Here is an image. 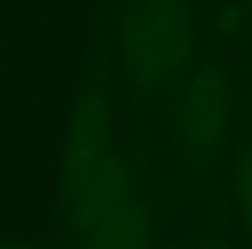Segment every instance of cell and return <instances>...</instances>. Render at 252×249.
<instances>
[{
  "label": "cell",
  "mask_w": 252,
  "mask_h": 249,
  "mask_svg": "<svg viewBox=\"0 0 252 249\" xmlns=\"http://www.w3.org/2000/svg\"><path fill=\"white\" fill-rule=\"evenodd\" d=\"M196 249H231L228 236V204H215L204 222L196 228Z\"/></svg>",
  "instance_id": "7"
},
{
  "label": "cell",
  "mask_w": 252,
  "mask_h": 249,
  "mask_svg": "<svg viewBox=\"0 0 252 249\" xmlns=\"http://www.w3.org/2000/svg\"><path fill=\"white\" fill-rule=\"evenodd\" d=\"M247 5H250V14H252V0H247Z\"/></svg>",
  "instance_id": "11"
},
{
  "label": "cell",
  "mask_w": 252,
  "mask_h": 249,
  "mask_svg": "<svg viewBox=\"0 0 252 249\" xmlns=\"http://www.w3.org/2000/svg\"><path fill=\"white\" fill-rule=\"evenodd\" d=\"M118 56L124 73V102L131 112L134 137L142 112L156 108L166 83L183 75L199 49L190 0H121Z\"/></svg>",
  "instance_id": "1"
},
{
  "label": "cell",
  "mask_w": 252,
  "mask_h": 249,
  "mask_svg": "<svg viewBox=\"0 0 252 249\" xmlns=\"http://www.w3.org/2000/svg\"><path fill=\"white\" fill-rule=\"evenodd\" d=\"M228 123V73L218 43L193 56V70L185 73L166 99L164 132L177 158V177L193 174L212 164L220 153Z\"/></svg>",
  "instance_id": "3"
},
{
  "label": "cell",
  "mask_w": 252,
  "mask_h": 249,
  "mask_svg": "<svg viewBox=\"0 0 252 249\" xmlns=\"http://www.w3.org/2000/svg\"><path fill=\"white\" fill-rule=\"evenodd\" d=\"M113 126V70H110V29L97 27L81 81L73 115L67 123L62 161L57 169V222L70 206L97 182L99 171L116 153L110 139Z\"/></svg>",
  "instance_id": "2"
},
{
  "label": "cell",
  "mask_w": 252,
  "mask_h": 249,
  "mask_svg": "<svg viewBox=\"0 0 252 249\" xmlns=\"http://www.w3.org/2000/svg\"><path fill=\"white\" fill-rule=\"evenodd\" d=\"M190 241H193V239H180L177 244H172V247H166V249H190Z\"/></svg>",
  "instance_id": "10"
},
{
  "label": "cell",
  "mask_w": 252,
  "mask_h": 249,
  "mask_svg": "<svg viewBox=\"0 0 252 249\" xmlns=\"http://www.w3.org/2000/svg\"><path fill=\"white\" fill-rule=\"evenodd\" d=\"M0 249H43V247H32V244H25V241H8V239H0Z\"/></svg>",
  "instance_id": "9"
},
{
  "label": "cell",
  "mask_w": 252,
  "mask_h": 249,
  "mask_svg": "<svg viewBox=\"0 0 252 249\" xmlns=\"http://www.w3.org/2000/svg\"><path fill=\"white\" fill-rule=\"evenodd\" d=\"M145 171L137 177L134 188L107 212L89 239H83L81 249H148L153 241V212L151 193L140 191L145 182Z\"/></svg>",
  "instance_id": "5"
},
{
  "label": "cell",
  "mask_w": 252,
  "mask_h": 249,
  "mask_svg": "<svg viewBox=\"0 0 252 249\" xmlns=\"http://www.w3.org/2000/svg\"><path fill=\"white\" fill-rule=\"evenodd\" d=\"M145 164H148L145 153H134V156H129L126 161L118 156V150L113 153L110 161L105 164V169L99 171L97 182H94V185L70 206L67 215L59 220V228L64 230V236H67L73 244L89 239V236L99 228V222L107 217V212L134 188V182H137V177L142 174Z\"/></svg>",
  "instance_id": "4"
},
{
  "label": "cell",
  "mask_w": 252,
  "mask_h": 249,
  "mask_svg": "<svg viewBox=\"0 0 252 249\" xmlns=\"http://www.w3.org/2000/svg\"><path fill=\"white\" fill-rule=\"evenodd\" d=\"M239 27H242V11H239L236 3H223L218 19H215V32L220 35H236Z\"/></svg>",
  "instance_id": "8"
},
{
  "label": "cell",
  "mask_w": 252,
  "mask_h": 249,
  "mask_svg": "<svg viewBox=\"0 0 252 249\" xmlns=\"http://www.w3.org/2000/svg\"><path fill=\"white\" fill-rule=\"evenodd\" d=\"M233 191H236L244 233H247V241L252 247V139L244 142L233 158Z\"/></svg>",
  "instance_id": "6"
}]
</instances>
